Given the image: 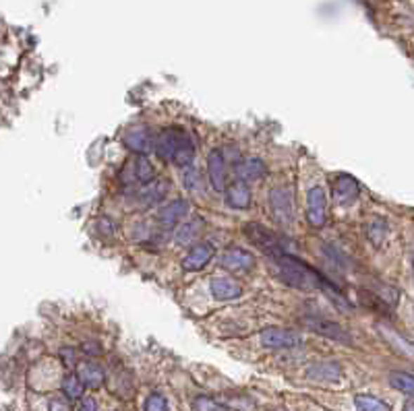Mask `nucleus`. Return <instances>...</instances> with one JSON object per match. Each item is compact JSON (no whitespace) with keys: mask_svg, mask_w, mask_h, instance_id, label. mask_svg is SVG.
Wrapping results in <instances>:
<instances>
[{"mask_svg":"<svg viewBox=\"0 0 414 411\" xmlns=\"http://www.w3.org/2000/svg\"><path fill=\"white\" fill-rule=\"evenodd\" d=\"M369 238H371V242L379 246L381 244V240H383V236H385V222L383 220H377L373 224L369 225Z\"/></svg>","mask_w":414,"mask_h":411,"instance_id":"27","label":"nucleus"},{"mask_svg":"<svg viewBox=\"0 0 414 411\" xmlns=\"http://www.w3.org/2000/svg\"><path fill=\"white\" fill-rule=\"evenodd\" d=\"M261 343L269 349H292L297 345H301V337L288 329H265L261 333Z\"/></svg>","mask_w":414,"mask_h":411,"instance_id":"7","label":"nucleus"},{"mask_svg":"<svg viewBox=\"0 0 414 411\" xmlns=\"http://www.w3.org/2000/svg\"><path fill=\"white\" fill-rule=\"evenodd\" d=\"M203 227H205V222H203L201 217H197V220H193V222L183 224L179 229H176V236H174L176 244H181V246L193 244V242L199 238V234L203 231Z\"/></svg>","mask_w":414,"mask_h":411,"instance_id":"19","label":"nucleus"},{"mask_svg":"<svg viewBox=\"0 0 414 411\" xmlns=\"http://www.w3.org/2000/svg\"><path fill=\"white\" fill-rule=\"evenodd\" d=\"M413 273H414V252H413Z\"/></svg>","mask_w":414,"mask_h":411,"instance_id":"31","label":"nucleus"},{"mask_svg":"<svg viewBox=\"0 0 414 411\" xmlns=\"http://www.w3.org/2000/svg\"><path fill=\"white\" fill-rule=\"evenodd\" d=\"M124 145L131 151L139 153V155H145L151 149H155V139H153L150 128L139 126V128H133L124 135Z\"/></svg>","mask_w":414,"mask_h":411,"instance_id":"12","label":"nucleus"},{"mask_svg":"<svg viewBox=\"0 0 414 411\" xmlns=\"http://www.w3.org/2000/svg\"><path fill=\"white\" fill-rule=\"evenodd\" d=\"M209 290H212V296L214 298L222 299V302L236 299L242 296V288L234 279H230V277H214L209 281Z\"/></svg>","mask_w":414,"mask_h":411,"instance_id":"14","label":"nucleus"},{"mask_svg":"<svg viewBox=\"0 0 414 411\" xmlns=\"http://www.w3.org/2000/svg\"><path fill=\"white\" fill-rule=\"evenodd\" d=\"M271 215L280 225H290L295 222V190L292 187H276L269 192Z\"/></svg>","mask_w":414,"mask_h":411,"instance_id":"3","label":"nucleus"},{"mask_svg":"<svg viewBox=\"0 0 414 411\" xmlns=\"http://www.w3.org/2000/svg\"><path fill=\"white\" fill-rule=\"evenodd\" d=\"M155 153L162 161H170L179 168H187L195 157V143L185 128L168 126L155 137Z\"/></svg>","mask_w":414,"mask_h":411,"instance_id":"1","label":"nucleus"},{"mask_svg":"<svg viewBox=\"0 0 414 411\" xmlns=\"http://www.w3.org/2000/svg\"><path fill=\"white\" fill-rule=\"evenodd\" d=\"M166 190H168V182L164 180V182H153V184H148V188L141 192V201H143V205H153V203H157V201H162L164 198V194H166Z\"/></svg>","mask_w":414,"mask_h":411,"instance_id":"24","label":"nucleus"},{"mask_svg":"<svg viewBox=\"0 0 414 411\" xmlns=\"http://www.w3.org/2000/svg\"><path fill=\"white\" fill-rule=\"evenodd\" d=\"M145 411H168V401L162 393H151L145 399Z\"/></svg>","mask_w":414,"mask_h":411,"instance_id":"26","label":"nucleus"},{"mask_svg":"<svg viewBox=\"0 0 414 411\" xmlns=\"http://www.w3.org/2000/svg\"><path fill=\"white\" fill-rule=\"evenodd\" d=\"M193 407L195 411H228L226 405H222L220 401H216L212 397H197L193 401Z\"/></svg>","mask_w":414,"mask_h":411,"instance_id":"25","label":"nucleus"},{"mask_svg":"<svg viewBox=\"0 0 414 411\" xmlns=\"http://www.w3.org/2000/svg\"><path fill=\"white\" fill-rule=\"evenodd\" d=\"M332 194H334V201L338 203L339 207H348V205H352V203L358 198L361 187H358V182H356L352 176L342 174V176H338V178L334 180Z\"/></svg>","mask_w":414,"mask_h":411,"instance_id":"8","label":"nucleus"},{"mask_svg":"<svg viewBox=\"0 0 414 411\" xmlns=\"http://www.w3.org/2000/svg\"><path fill=\"white\" fill-rule=\"evenodd\" d=\"M50 411H69V403L60 397H54L50 401Z\"/></svg>","mask_w":414,"mask_h":411,"instance_id":"29","label":"nucleus"},{"mask_svg":"<svg viewBox=\"0 0 414 411\" xmlns=\"http://www.w3.org/2000/svg\"><path fill=\"white\" fill-rule=\"evenodd\" d=\"M306 376L317 382H336L342 376V366L336 362H317L309 366Z\"/></svg>","mask_w":414,"mask_h":411,"instance_id":"16","label":"nucleus"},{"mask_svg":"<svg viewBox=\"0 0 414 411\" xmlns=\"http://www.w3.org/2000/svg\"><path fill=\"white\" fill-rule=\"evenodd\" d=\"M75 411H98V403H96L93 397H83Z\"/></svg>","mask_w":414,"mask_h":411,"instance_id":"28","label":"nucleus"},{"mask_svg":"<svg viewBox=\"0 0 414 411\" xmlns=\"http://www.w3.org/2000/svg\"><path fill=\"white\" fill-rule=\"evenodd\" d=\"M135 178L141 182V184H150L151 180L155 178V170H153V163L145 155H139L137 161H135Z\"/></svg>","mask_w":414,"mask_h":411,"instance_id":"22","label":"nucleus"},{"mask_svg":"<svg viewBox=\"0 0 414 411\" xmlns=\"http://www.w3.org/2000/svg\"><path fill=\"white\" fill-rule=\"evenodd\" d=\"M234 172H236V176H238L240 182H255L261 176H265V163L259 157H249V159L240 161L234 168Z\"/></svg>","mask_w":414,"mask_h":411,"instance_id":"17","label":"nucleus"},{"mask_svg":"<svg viewBox=\"0 0 414 411\" xmlns=\"http://www.w3.org/2000/svg\"><path fill=\"white\" fill-rule=\"evenodd\" d=\"M77 376L83 380V384L87 389H100L106 380V374L102 370V366L96 364V362H89V360L77 364Z\"/></svg>","mask_w":414,"mask_h":411,"instance_id":"15","label":"nucleus"},{"mask_svg":"<svg viewBox=\"0 0 414 411\" xmlns=\"http://www.w3.org/2000/svg\"><path fill=\"white\" fill-rule=\"evenodd\" d=\"M304 325L309 329H313L315 333H319V335L330 337V339L339 341V343H352L348 331L344 327H339L338 323H332V321H325V318H311V316H306L304 318Z\"/></svg>","mask_w":414,"mask_h":411,"instance_id":"9","label":"nucleus"},{"mask_svg":"<svg viewBox=\"0 0 414 411\" xmlns=\"http://www.w3.org/2000/svg\"><path fill=\"white\" fill-rule=\"evenodd\" d=\"M389 384L394 389H398L404 395H410L414 399V376L408 372H392L389 374Z\"/></svg>","mask_w":414,"mask_h":411,"instance_id":"21","label":"nucleus"},{"mask_svg":"<svg viewBox=\"0 0 414 411\" xmlns=\"http://www.w3.org/2000/svg\"><path fill=\"white\" fill-rule=\"evenodd\" d=\"M207 174H209V182L216 192H224L228 190V172H226V159L224 153L220 149H214L207 155Z\"/></svg>","mask_w":414,"mask_h":411,"instance_id":"6","label":"nucleus"},{"mask_svg":"<svg viewBox=\"0 0 414 411\" xmlns=\"http://www.w3.org/2000/svg\"><path fill=\"white\" fill-rule=\"evenodd\" d=\"M306 222L313 227H323L328 222V194L323 187H313L306 194Z\"/></svg>","mask_w":414,"mask_h":411,"instance_id":"5","label":"nucleus"},{"mask_svg":"<svg viewBox=\"0 0 414 411\" xmlns=\"http://www.w3.org/2000/svg\"><path fill=\"white\" fill-rule=\"evenodd\" d=\"M276 264H278V275H280V279H282L286 285H290V288L304 290V292L325 288L328 294L334 292L332 285L328 288V281H325L313 267H309L306 262H302L301 259H297V257H292V255H288V252L278 255V257H276ZM334 294H336V292H334Z\"/></svg>","mask_w":414,"mask_h":411,"instance_id":"2","label":"nucleus"},{"mask_svg":"<svg viewBox=\"0 0 414 411\" xmlns=\"http://www.w3.org/2000/svg\"><path fill=\"white\" fill-rule=\"evenodd\" d=\"M404 411H414V399H410V401L404 405Z\"/></svg>","mask_w":414,"mask_h":411,"instance_id":"30","label":"nucleus"},{"mask_svg":"<svg viewBox=\"0 0 414 411\" xmlns=\"http://www.w3.org/2000/svg\"><path fill=\"white\" fill-rule=\"evenodd\" d=\"M85 384H83V380L75 374H67L65 376V380H63V393H65V397L67 399H71V401H77V399H83V393H85Z\"/></svg>","mask_w":414,"mask_h":411,"instance_id":"20","label":"nucleus"},{"mask_svg":"<svg viewBox=\"0 0 414 411\" xmlns=\"http://www.w3.org/2000/svg\"><path fill=\"white\" fill-rule=\"evenodd\" d=\"M226 205L232 209H249L251 207V190L247 182H234L226 190Z\"/></svg>","mask_w":414,"mask_h":411,"instance_id":"18","label":"nucleus"},{"mask_svg":"<svg viewBox=\"0 0 414 411\" xmlns=\"http://www.w3.org/2000/svg\"><path fill=\"white\" fill-rule=\"evenodd\" d=\"M214 252H216V248H214V244H209V242H199V244H195V246L190 248V252L185 257V261H183V269L188 271V273L201 271L207 262L212 261Z\"/></svg>","mask_w":414,"mask_h":411,"instance_id":"11","label":"nucleus"},{"mask_svg":"<svg viewBox=\"0 0 414 411\" xmlns=\"http://www.w3.org/2000/svg\"><path fill=\"white\" fill-rule=\"evenodd\" d=\"M222 267L226 271L238 273V271H251L255 267V257L245 248H230L222 257Z\"/></svg>","mask_w":414,"mask_h":411,"instance_id":"13","label":"nucleus"},{"mask_svg":"<svg viewBox=\"0 0 414 411\" xmlns=\"http://www.w3.org/2000/svg\"><path fill=\"white\" fill-rule=\"evenodd\" d=\"M245 234H247V238L255 244V246H259L261 250L265 252H269V255H273V257H278V255H284L286 252V248H284V238L280 236V234H276V231H271L269 227H265L261 224H249L245 225Z\"/></svg>","mask_w":414,"mask_h":411,"instance_id":"4","label":"nucleus"},{"mask_svg":"<svg viewBox=\"0 0 414 411\" xmlns=\"http://www.w3.org/2000/svg\"><path fill=\"white\" fill-rule=\"evenodd\" d=\"M356 411H389V405L373 395H358L354 399Z\"/></svg>","mask_w":414,"mask_h":411,"instance_id":"23","label":"nucleus"},{"mask_svg":"<svg viewBox=\"0 0 414 411\" xmlns=\"http://www.w3.org/2000/svg\"><path fill=\"white\" fill-rule=\"evenodd\" d=\"M188 213V203L185 198H176L170 201L168 205H164L157 213V224L164 229H172Z\"/></svg>","mask_w":414,"mask_h":411,"instance_id":"10","label":"nucleus"}]
</instances>
